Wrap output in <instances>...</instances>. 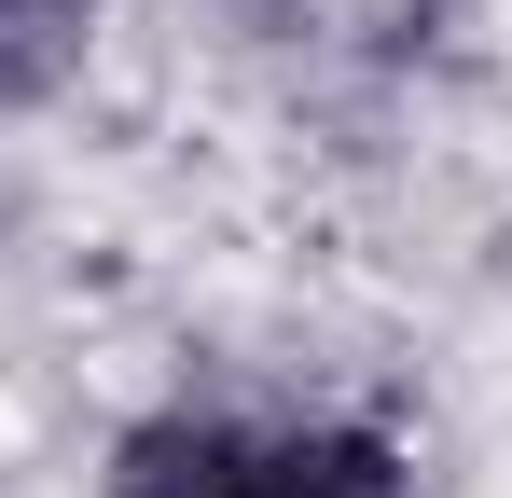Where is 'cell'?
Listing matches in <instances>:
<instances>
[{"mask_svg":"<svg viewBox=\"0 0 512 498\" xmlns=\"http://www.w3.org/2000/svg\"><path fill=\"white\" fill-rule=\"evenodd\" d=\"M263 443H277V415H263V402L167 388V402H139L111 443H97L84 498H263Z\"/></svg>","mask_w":512,"mask_h":498,"instance_id":"obj_1","label":"cell"},{"mask_svg":"<svg viewBox=\"0 0 512 498\" xmlns=\"http://www.w3.org/2000/svg\"><path fill=\"white\" fill-rule=\"evenodd\" d=\"M263 498H429V457L374 402H305L263 443Z\"/></svg>","mask_w":512,"mask_h":498,"instance_id":"obj_2","label":"cell"},{"mask_svg":"<svg viewBox=\"0 0 512 498\" xmlns=\"http://www.w3.org/2000/svg\"><path fill=\"white\" fill-rule=\"evenodd\" d=\"M125 56V0H0V125L70 111Z\"/></svg>","mask_w":512,"mask_h":498,"instance_id":"obj_3","label":"cell"},{"mask_svg":"<svg viewBox=\"0 0 512 498\" xmlns=\"http://www.w3.org/2000/svg\"><path fill=\"white\" fill-rule=\"evenodd\" d=\"M208 14H222V28H277L291 0H208Z\"/></svg>","mask_w":512,"mask_h":498,"instance_id":"obj_4","label":"cell"}]
</instances>
